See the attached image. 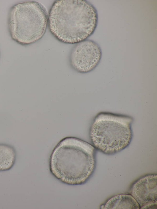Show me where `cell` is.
I'll use <instances>...</instances> for the list:
<instances>
[{"mask_svg": "<svg viewBox=\"0 0 157 209\" xmlns=\"http://www.w3.org/2000/svg\"><path fill=\"white\" fill-rule=\"evenodd\" d=\"M97 11L85 0H58L50 9L48 24L50 32L58 40L69 44L86 40L98 25Z\"/></svg>", "mask_w": 157, "mask_h": 209, "instance_id": "6da1fadb", "label": "cell"}, {"mask_svg": "<svg viewBox=\"0 0 157 209\" xmlns=\"http://www.w3.org/2000/svg\"><path fill=\"white\" fill-rule=\"evenodd\" d=\"M96 149L93 145L78 139L70 137L63 139L51 154V173L66 184L77 185L85 183L95 168Z\"/></svg>", "mask_w": 157, "mask_h": 209, "instance_id": "7a4b0ae2", "label": "cell"}, {"mask_svg": "<svg viewBox=\"0 0 157 209\" xmlns=\"http://www.w3.org/2000/svg\"><path fill=\"white\" fill-rule=\"evenodd\" d=\"M131 116L107 112L98 113L90 130V137L95 148L111 155L120 152L130 144L133 136Z\"/></svg>", "mask_w": 157, "mask_h": 209, "instance_id": "3957f363", "label": "cell"}, {"mask_svg": "<svg viewBox=\"0 0 157 209\" xmlns=\"http://www.w3.org/2000/svg\"><path fill=\"white\" fill-rule=\"evenodd\" d=\"M48 19L46 9L39 2L27 1L16 4L10 8L8 15L10 36L22 45L34 43L45 34Z\"/></svg>", "mask_w": 157, "mask_h": 209, "instance_id": "277c9868", "label": "cell"}, {"mask_svg": "<svg viewBox=\"0 0 157 209\" xmlns=\"http://www.w3.org/2000/svg\"><path fill=\"white\" fill-rule=\"evenodd\" d=\"M102 56L100 46L93 40L86 39L77 43L73 48L70 55L69 63L75 71L87 73L97 66Z\"/></svg>", "mask_w": 157, "mask_h": 209, "instance_id": "5b68a950", "label": "cell"}, {"mask_svg": "<svg viewBox=\"0 0 157 209\" xmlns=\"http://www.w3.org/2000/svg\"><path fill=\"white\" fill-rule=\"evenodd\" d=\"M157 175L149 174L136 181L130 194L139 204L140 209H157Z\"/></svg>", "mask_w": 157, "mask_h": 209, "instance_id": "8992f818", "label": "cell"}, {"mask_svg": "<svg viewBox=\"0 0 157 209\" xmlns=\"http://www.w3.org/2000/svg\"><path fill=\"white\" fill-rule=\"evenodd\" d=\"M104 209H139L140 207L130 194H122L113 196L101 207Z\"/></svg>", "mask_w": 157, "mask_h": 209, "instance_id": "52a82bcc", "label": "cell"}, {"mask_svg": "<svg viewBox=\"0 0 157 209\" xmlns=\"http://www.w3.org/2000/svg\"><path fill=\"white\" fill-rule=\"evenodd\" d=\"M17 154L12 146L0 143V172L10 169L16 161Z\"/></svg>", "mask_w": 157, "mask_h": 209, "instance_id": "ba28073f", "label": "cell"}, {"mask_svg": "<svg viewBox=\"0 0 157 209\" xmlns=\"http://www.w3.org/2000/svg\"></svg>", "mask_w": 157, "mask_h": 209, "instance_id": "9c48e42d", "label": "cell"}]
</instances>
